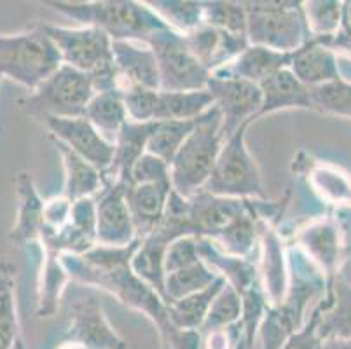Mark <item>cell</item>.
<instances>
[{
    "label": "cell",
    "mask_w": 351,
    "mask_h": 349,
    "mask_svg": "<svg viewBox=\"0 0 351 349\" xmlns=\"http://www.w3.org/2000/svg\"><path fill=\"white\" fill-rule=\"evenodd\" d=\"M140 245V238L123 248L97 245L82 255H62V262L69 276L84 285H93L112 293L124 306L143 313L158 326L165 341L175 326L168 318V307L147 283H143L132 269V258Z\"/></svg>",
    "instance_id": "cell-1"
},
{
    "label": "cell",
    "mask_w": 351,
    "mask_h": 349,
    "mask_svg": "<svg viewBox=\"0 0 351 349\" xmlns=\"http://www.w3.org/2000/svg\"><path fill=\"white\" fill-rule=\"evenodd\" d=\"M248 200L212 196L199 191L189 197V232L210 239L228 255L248 257L257 243V213Z\"/></svg>",
    "instance_id": "cell-2"
},
{
    "label": "cell",
    "mask_w": 351,
    "mask_h": 349,
    "mask_svg": "<svg viewBox=\"0 0 351 349\" xmlns=\"http://www.w3.org/2000/svg\"><path fill=\"white\" fill-rule=\"evenodd\" d=\"M54 11L75 19L81 27H97L112 40L147 43L154 32L168 27L149 5L133 0H101V2H46Z\"/></svg>",
    "instance_id": "cell-3"
},
{
    "label": "cell",
    "mask_w": 351,
    "mask_h": 349,
    "mask_svg": "<svg viewBox=\"0 0 351 349\" xmlns=\"http://www.w3.org/2000/svg\"><path fill=\"white\" fill-rule=\"evenodd\" d=\"M222 145V114L213 105L208 112L197 117L193 133L171 161L170 180L173 191L187 200L203 191L215 168Z\"/></svg>",
    "instance_id": "cell-4"
},
{
    "label": "cell",
    "mask_w": 351,
    "mask_h": 349,
    "mask_svg": "<svg viewBox=\"0 0 351 349\" xmlns=\"http://www.w3.org/2000/svg\"><path fill=\"white\" fill-rule=\"evenodd\" d=\"M62 65V56L43 25L20 34H0V79L5 77L34 91Z\"/></svg>",
    "instance_id": "cell-5"
},
{
    "label": "cell",
    "mask_w": 351,
    "mask_h": 349,
    "mask_svg": "<svg viewBox=\"0 0 351 349\" xmlns=\"http://www.w3.org/2000/svg\"><path fill=\"white\" fill-rule=\"evenodd\" d=\"M250 46L295 53L311 40L302 2H243Z\"/></svg>",
    "instance_id": "cell-6"
},
{
    "label": "cell",
    "mask_w": 351,
    "mask_h": 349,
    "mask_svg": "<svg viewBox=\"0 0 351 349\" xmlns=\"http://www.w3.org/2000/svg\"><path fill=\"white\" fill-rule=\"evenodd\" d=\"M95 93L89 73L62 65L18 104L39 121L44 117H82Z\"/></svg>",
    "instance_id": "cell-7"
},
{
    "label": "cell",
    "mask_w": 351,
    "mask_h": 349,
    "mask_svg": "<svg viewBox=\"0 0 351 349\" xmlns=\"http://www.w3.org/2000/svg\"><path fill=\"white\" fill-rule=\"evenodd\" d=\"M239 128L220 149L215 168L203 191L219 197L232 200H255L264 197L263 178L247 147V128Z\"/></svg>",
    "instance_id": "cell-8"
},
{
    "label": "cell",
    "mask_w": 351,
    "mask_h": 349,
    "mask_svg": "<svg viewBox=\"0 0 351 349\" xmlns=\"http://www.w3.org/2000/svg\"><path fill=\"white\" fill-rule=\"evenodd\" d=\"M145 44L151 46L158 60L161 91L206 89L212 72L197 60L184 34L165 27L154 32Z\"/></svg>",
    "instance_id": "cell-9"
},
{
    "label": "cell",
    "mask_w": 351,
    "mask_h": 349,
    "mask_svg": "<svg viewBox=\"0 0 351 349\" xmlns=\"http://www.w3.org/2000/svg\"><path fill=\"white\" fill-rule=\"evenodd\" d=\"M62 56L63 65L95 75L114 67L112 38L97 27H54L43 25Z\"/></svg>",
    "instance_id": "cell-10"
},
{
    "label": "cell",
    "mask_w": 351,
    "mask_h": 349,
    "mask_svg": "<svg viewBox=\"0 0 351 349\" xmlns=\"http://www.w3.org/2000/svg\"><path fill=\"white\" fill-rule=\"evenodd\" d=\"M206 89L212 93L213 105L222 114V133L228 140L245 124L258 119L263 93L258 84L236 77L210 75Z\"/></svg>",
    "instance_id": "cell-11"
},
{
    "label": "cell",
    "mask_w": 351,
    "mask_h": 349,
    "mask_svg": "<svg viewBox=\"0 0 351 349\" xmlns=\"http://www.w3.org/2000/svg\"><path fill=\"white\" fill-rule=\"evenodd\" d=\"M40 123L47 128L51 139L69 147L88 163L107 171L114 161V145L104 139L100 131L82 117H44Z\"/></svg>",
    "instance_id": "cell-12"
},
{
    "label": "cell",
    "mask_w": 351,
    "mask_h": 349,
    "mask_svg": "<svg viewBox=\"0 0 351 349\" xmlns=\"http://www.w3.org/2000/svg\"><path fill=\"white\" fill-rule=\"evenodd\" d=\"M128 185L107 184L95 197L97 203V245L123 248L138 239L128 206Z\"/></svg>",
    "instance_id": "cell-13"
},
{
    "label": "cell",
    "mask_w": 351,
    "mask_h": 349,
    "mask_svg": "<svg viewBox=\"0 0 351 349\" xmlns=\"http://www.w3.org/2000/svg\"><path fill=\"white\" fill-rule=\"evenodd\" d=\"M65 337L88 349H128V342L108 323L101 304L91 297L72 302Z\"/></svg>",
    "instance_id": "cell-14"
},
{
    "label": "cell",
    "mask_w": 351,
    "mask_h": 349,
    "mask_svg": "<svg viewBox=\"0 0 351 349\" xmlns=\"http://www.w3.org/2000/svg\"><path fill=\"white\" fill-rule=\"evenodd\" d=\"M114 67L119 77V91L128 88L161 89L158 60L151 46L138 40H114Z\"/></svg>",
    "instance_id": "cell-15"
},
{
    "label": "cell",
    "mask_w": 351,
    "mask_h": 349,
    "mask_svg": "<svg viewBox=\"0 0 351 349\" xmlns=\"http://www.w3.org/2000/svg\"><path fill=\"white\" fill-rule=\"evenodd\" d=\"M299 248L309 257V261L320 269L327 280V288L337 278L341 261H343V232L336 222L320 220L306 227L298 236Z\"/></svg>",
    "instance_id": "cell-16"
},
{
    "label": "cell",
    "mask_w": 351,
    "mask_h": 349,
    "mask_svg": "<svg viewBox=\"0 0 351 349\" xmlns=\"http://www.w3.org/2000/svg\"><path fill=\"white\" fill-rule=\"evenodd\" d=\"M16 211L14 227L9 232V239L18 246L40 245L44 230V203L35 187L30 173L21 171L16 177Z\"/></svg>",
    "instance_id": "cell-17"
},
{
    "label": "cell",
    "mask_w": 351,
    "mask_h": 349,
    "mask_svg": "<svg viewBox=\"0 0 351 349\" xmlns=\"http://www.w3.org/2000/svg\"><path fill=\"white\" fill-rule=\"evenodd\" d=\"M171 192V182L128 185V206L140 239L151 236L161 226Z\"/></svg>",
    "instance_id": "cell-18"
},
{
    "label": "cell",
    "mask_w": 351,
    "mask_h": 349,
    "mask_svg": "<svg viewBox=\"0 0 351 349\" xmlns=\"http://www.w3.org/2000/svg\"><path fill=\"white\" fill-rule=\"evenodd\" d=\"M290 70L306 88H320L343 79L337 63V54L320 40H308L292 53Z\"/></svg>",
    "instance_id": "cell-19"
},
{
    "label": "cell",
    "mask_w": 351,
    "mask_h": 349,
    "mask_svg": "<svg viewBox=\"0 0 351 349\" xmlns=\"http://www.w3.org/2000/svg\"><path fill=\"white\" fill-rule=\"evenodd\" d=\"M158 123V121H156ZM156 123L128 121L114 142L112 166L104 173V182L130 185V177L135 163L147 152V143L154 131Z\"/></svg>",
    "instance_id": "cell-20"
},
{
    "label": "cell",
    "mask_w": 351,
    "mask_h": 349,
    "mask_svg": "<svg viewBox=\"0 0 351 349\" xmlns=\"http://www.w3.org/2000/svg\"><path fill=\"white\" fill-rule=\"evenodd\" d=\"M290 62H292V54L248 44L247 49L241 51L231 63L215 70L212 75L236 77V79L261 84L273 73L290 69Z\"/></svg>",
    "instance_id": "cell-21"
},
{
    "label": "cell",
    "mask_w": 351,
    "mask_h": 349,
    "mask_svg": "<svg viewBox=\"0 0 351 349\" xmlns=\"http://www.w3.org/2000/svg\"><path fill=\"white\" fill-rule=\"evenodd\" d=\"M318 334L324 342L351 341V285L336 278L327 288V297L318 306Z\"/></svg>",
    "instance_id": "cell-22"
},
{
    "label": "cell",
    "mask_w": 351,
    "mask_h": 349,
    "mask_svg": "<svg viewBox=\"0 0 351 349\" xmlns=\"http://www.w3.org/2000/svg\"><path fill=\"white\" fill-rule=\"evenodd\" d=\"M258 88L263 93V107L258 112V117L278 110H289V108H311V110H315L311 100V89L306 88L290 69H283L273 73L271 77H267L266 81L261 82Z\"/></svg>",
    "instance_id": "cell-23"
},
{
    "label": "cell",
    "mask_w": 351,
    "mask_h": 349,
    "mask_svg": "<svg viewBox=\"0 0 351 349\" xmlns=\"http://www.w3.org/2000/svg\"><path fill=\"white\" fill-rule=\"evenodd\" d=\"M56 150L62 156L63 169H65V185L63 194L70 203L86 200V197H97L98 192L104 189V173L95 168L91 163L82 159L75 152L65 147L63 143L53 140Z\"/></svg>",
    "instance_id": "cell-24"
},
{
    "label": "cell",
    "mask_w": 351,
    "mask_h": 349,
    "mask_svg": "<svg viewBox=\"0 0 351 349\" xmlns=\"http://www.w3.org/2000/svg\"><path fill=\"white\" fill-rule=\"evenodd\" d=\"M170 243L166 241L159 232H152L151 236L140 239L135 255L132 258L133 273L159 293L165 300V254Z\"/></svg>",
    "instance_id": "cell-25"
},
{
    "label": "cell",
    "mask_w": 351,
    "mask_h": 349,
    "mask_svg": "<svg viewBox=\"0 0 351 349\" xmlns=\"http://www.w3.org/2000/svg\"><path fill=\"white\" fill-rule=\"evenodd\" d=\"M213 107L208 89L158 93L156 121H194Z\"/></svg>",
    "instance_id": "cell-26"
},
{
    "label": "cell",
    "mask_w": 351,
    "mask_h": 349,
    "mask_svg": "<svg viewBox=\"0 0 351 349\" xmlns=\"http://www.w3.org/2000/svg\"><path fill=\"white\" fill-rule=\"evenodd\" d=\"M84 117L93 124L107 142L114 145L117 134L128 123L123 96L117 91H98L86 107Z\"/></svg>",
    "instance_id": "cell-27"
},
{
    "label": "cell",
    "mask_w": 351,
    "mask_h": 349,
    "mask_svg": "<svg viewBox=\"0 0 351 349\" xmlns=\"http://www.w3.org/2000/svg\"><path fill=\"white\" fill-rule=\"evenodd\" d=\"M224 285L226 280L219 276V280L205 290L168 304L166 307H168V318H170L171 325L178 330H199L208 315L213 299Z\"/></svg>",
    "instance_id": "cell-28"
},
{
    "label": "cell",
    "mask_w": 351,
    "mask_h": 349,
    "mask_svg": "<svg viewBox=\"0 0 351 349\" xmlns=\"http://www.w3.org/2000/svg\"><path fill=\"white\" fill-rule=\"evenodd\" d=\"M69 280L70 276L65 271V267H63L62 255L53 252V250L43 248V267H40L39 278V300H37V315L40 318L54 315L60 297H62Z\"/></svg>",
    "instance_id": "cell-29"
},
{
    "label": "cell",
    "mask_w": 351,
    "mask_h": 349,
    "mask_svg": "<svg viewBox=\"0 0 351 349\" xmlns=\"http://www.w3.org/2000/svg\"><path fill=\"white\" fill-rule=\"evenodd\" d=\"M20 342L14 267L8 261H2L0 262V349H16Z\"/></svg>",
    "instance_id": "cell-30"
},
{
    "label": "cell",
    "mask_w": 351,
    "mask_h": 349,
    "mask_svg": "<svg viewBox=\"0 0 351 349\" xmlns=\"http://www.w3.org/2000/svg\"><path fill=\"white\" fill-rule=\"evenodd\" d=\"M217 280H219V274L203 258L197 264L166 274L165 304L168 306V304L175 302V300L201 292V290L208 288L212 283H215Z\"/></svg>",
    "instance_id": "cell-31"
},
{
    "label": "cell",
    "mask_w": 351,
    "mask_h": 349,
    "mask_svg": "<svg viewBox=\"0 0 351 349\" xmlns=\"http://www.w3.org/2000/svg\"><path fill=\"white\" fill-rule=\"evenodd\" d=\"M196 126L194 121H158L152 131L149 143H147V152L162 159L168 165H171L173 158L184 145L189 134L193 133Z\"/></svg>",
    "instance_id": "cell-32"
},
{
    "label": "cell",
    "mask_w": 351,
    "mask_h": 349,
    "mask_svg": "<svg viewBox=\"0 0 351 349\" xmlns=\"http://www.w3.org/2000/svg\"><path fill=\"white\" fill-rule=\"evenodd\" d=\"M241 316H243V300L231 285L226 283L210 306L208 315L199 328L201 335L229 328L241 322Z\"/></svg>",
    "instance_id": "cell-33"
},
{
    "label": "cell",
    "mask_w": 351,
    "mask_h": 349,
    "mask_svg": "<svg viewBox=\"0 0 351 349\" xmlns=\"http://www.w3.org/2000/svg\"><path fill=\"white\" fill-rule=\"evenodd\" d=\"M309 35L315 40H327L339 30L343 23V2H302Z\"/></svg>",
    "instance_id": "cell-34"
},
{
    "label": "cell",
    "mask_w": 351,
    "mask_h": 349,
    "mask_svg": "<svg viewBox=\"0 0 351 349\" xmlns=\"http://www.w3.org/2000/svg\"><path fill=\"white\" fill-rule=\"evenodd\" d=\"M159 18L173 30L180 34H189L201 25H205L203 18V2H149Z\"/></svg>",
    "instance_id": "cell-35"
},
{
    "label": "cell",
    "mask_w": 351,
    "mask_h": 349,
    "mask_svg": "<svg viewBox=\"0 0 351 349\" xmlns=\"http://www.w3.org/2000/svg\"><path fill=\"white\" fill-rule=\"evenodd\" d=\"M313 108L322 114L351 119V82L339 79L330 84L311 89Z\"/></svg>",
    "instance_id": "cell-36"
},
{
    "label": "cell",
    "mask_w": 351,
    "mask_h": 349,
    "mask_svg": "<svg viewBox=\"0 0 351 349\" xmlns=\"http://www.w3.org/2000/svg\"><path fill=\"white\" fill-rule=\"evenodd\" d=\"M203 18L208 27L247 35V9L243 2H203Z\"/></svg>",
    "instance_id": "cell-37"
},
{
    "label": "cell",
    "mask_w": 351,
    "mask_h": 349,
    "mask_svg": "<svg viewBox=\"0 0 351 349\" xmlns=\"http://www.w3.org/2000/svg\"><path fill=\"white\" fill-rule=\"evenodd\" d=\"M158 89L128 88L121 93L128 119L135 123H156V107H158Z\"/></svg>",
    "instance_id": "cell-38"
},
{
    "label": "cell",
    "mask_w": 351,
    "mask_h": 349,
    "mask_svg": "<svg viewBox=\"0 0 351 349\" xmlns=\"http://www.w3.org/2000/svg\"><path fill=\"white\" fill-rule=\"evenodd\" d=\"M201 261L197 238L194 236H184L171 241L166 248L165 254V274H170L178 269L189 267Z\"/></svg>",
    "instance_id": "cell-39"
},
{
    "label": "cell",
    "mask_w": 351,
    "mask_h": 349,
    "mask_svg": "<svg viewBox=\"0 0 351 349\" xmlns=\"http://www.w3.org/2000/svg\"><path fill=\"white\" fill-rule=\"evenodd\" d=\"M154 182H171L170 180V165L162 159L156 158L152 154L145 152L138 161L135 163L130 177L132 184H154Z\"/></svg>",
    "instance_id": "cell-40"
},
{
    "label": "cell",
    "mask_w": 351,
    "mask_h": 349,
    "mask_svg": "<svg viewBox=\"0 0 351 349\" xmlns=\"http://www.w3.org/2000/svg\"><path fill=\"white\" fill-rule=\"evenodd\" d=\"M318 322H320V309H315L308 322L287 337L280 349H325L324 339L318 334Z\"/></svg>",
    "instance_id": "cell-41"
},
{
    "label": "cell",
    "mask_w": 351,
    "mask_h": 349,
    "mask_svg": "<svg viewBox=\"0 0 351 349\" xmlns=\"http://www.w3.org/2000/svg\"><path fill=\"white\" fill-rule=\"evenodd\" d=\"M325 349H351V341H330L325 344Z\"/></svg>",
    "instance_id": "cell-42"
},
{
    "label": "cell",
    "mask_w": 351,
    "mask_h": 349,
    "mask_svg": "<svg viewBox=\"0 0 351 349\" xmlns=\"http://www.w3.org/2000/svg\"><path fill=\"white\" fill-rule=\"evenodd\" d=\"M58 349H88V348H84V346L77 344V342L65 341V342H62V344L58 346Z\"/></svg>",
    "instance_id": "cell-43"
},
{
    "label": "cell",
    "mask_w": 351,
    "mask_h": 349,
    "mask_svg": "<svg viewBox=\"0 0 351 349\" xmlns=\"http://www.w3.org/2000/svg\"><path fill=\"white\" fill-rule=\"evenodd\" d=\"M234 349H252V348H250V344H248L247 339H245V335H243V337L239 339V342L236 344Z\"/></svg>",
    "instance_id": "cell-44"
},
{
    "label": "cell",
    "mask_w": 351,
    "mask_h": 349,
    "mask_svg": "<svg viewBox=\"0 0 351 349\" xmlns=\"http://www.w3.org/2000/svg\"><path fill=\"white\" fill-rule=\"evenodd\" d=\"M344 16H346V19L351 25V2H346V4H344Z\"/></svg>",
    "instance_id": "cell-45"
},
{
    "label": "cell",
    "mask_w": 351,
    "mask_h": 349,
    "mask_svg": "<svg viewBox=\"0 0 351 349\" xmlns=\"http://www.w3.org/2000/svg\"><path fill=\"white\" fill-rule=\"evenodd\" d=\"M16 349H27V348H25V346H23V342H20V344H18V348H16Z\"/></svg>",
    "instance_id": "cell-46"
},
{
    "label": "cell",
    "mask_w": 351,
    "mask_h": 349,
    "mask_svg": "<svg viewBox=\"0 0 351 349\" xmlns=\"http://www.w3.org/2000/svg\"><path fill=\"white\" fill-rule=\"evenodd\" d=\"M0 81H2V79H0Z\"/></svg>",
    "instance_id": "cell-47"
}]
</instances>
